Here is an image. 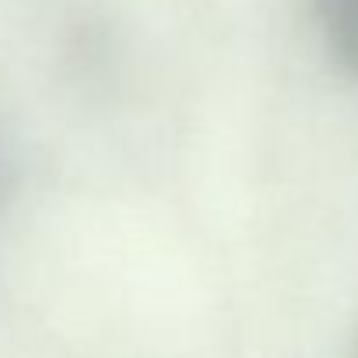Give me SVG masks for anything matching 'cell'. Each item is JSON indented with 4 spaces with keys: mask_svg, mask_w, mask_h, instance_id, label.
<instances>
[{
    "mask_svg": "<svg viewBox=\"0 0 358 358\" xmlns=\"http://www.w3.org/2000/svg\"><path fill=\"white\" fill-rule=\"evenodd\" d=\"M8 183H11V151H8V137L0 130V204L8 197Z\"/></svg>",
    "mask_w": 358,
    "mask_h": 358,
    "instance_id": "7a4b0ae2",
    "label": "cell"
},
{
    "mask_svg": "<svg viewBox=\"0 0 358 358\" xmlns=\"http://www.w3.org/2000/svg\"><path fill=\"white\" fill-rule=\"evenodd\" d=\"M355 358H358V344H355Z\"/></svg>",
    "mask_w": 358,
    "mask_h": 358,
    "instance_id": "3957f363",
    "label": "cell"
},
{
    "mask_svg": "<svg viewBox=\"0 0 358 358\" xmlns=\"http://www.w3.org/2000/svg\"><path fill=\"white\" fill-rule=\"evenodd\" d=\"M316 8L334 60L358 78V0H316Z\"/></svg>",
    "mask_w": 358,
    "mask_h": 358,
    "instance_id": "6da1fadb",
    "label": "cell"
}]
</instances>
